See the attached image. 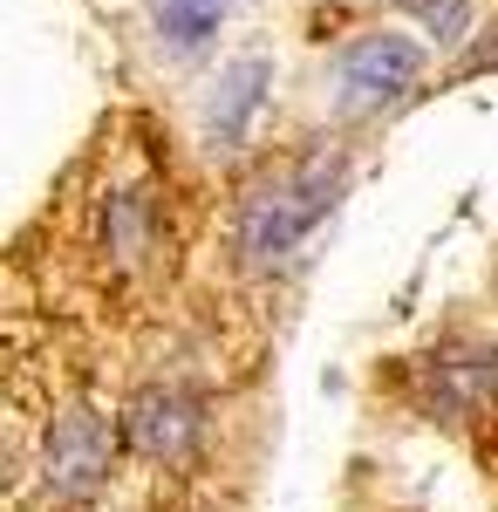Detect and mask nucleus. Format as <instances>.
Listing matches in <instances>:
<instances>
[{"mask_svg": "<svg viewBox=\"0 0 498 512\" xmlns=\"http://www.w3.org/2000/svg\"><path fill=\"white\" fill-rule=\"evenodd\" d=\"M267 89H273V62L267 55H239V62H226L219 82H212V96H205V144H212V151H232V144L246 137V123L260 117Z\"/></svg>", "mask_w": 498, "mask_h": 512, "instance_id": "nucleus-4", "label": "nucleus"}, {"mask_svg": "<svg viewBox=\"0 0 498 512\" xmlns=\"http://www.w3.org/2000/svg\"><path fill=\"white\" fill-rule=\"evenodd\" d=\"M417 76H423V41L417 35H396V28L355 35L328 62V110L335 117H369V110H383L389 96H403Z\"/></svg>", "mask_w": 498, "mask_h": 512, "instance_id": "nucleus-2", "label": "nucleus"}, {"mask_svg": "<svg viewBox=\"0 0 498 512\" xmlns=\"http://www.w3.org/2000/svg\"><path fill=\"white\" fill-rule=\"evenodd\" d=\"M226 7L232 0H151V21L171 48H205L212 28L226 21Z\"/></svg>", "mask_w": 498, "mask_h": 512, "instance_id": "nucleus-6", "label": "nucleus"}, {"mask_svg": "<svg viewBox=\"0 0 498 512\" xmlns=\"http://www.w3.org/2000/svg\"><path fill=\"white\" fill-rule=\"evenodd\" d=\"M335 192H342V164L328 158H307L294 164V171H280V178H260L253 192L239 198V253L253 260V267H267V260H280L294 239L335 205Z\"/></svg>", "mask_w": 498, "mask_h": 512, "instance_id": "nucleus-1", "label": "nucleus"}, {"mask_svg": "<svg viewBox=\"0 0 498 512\" xmlns=\"http://www.w3.org/2000/svg\"><path fill=\"white\" fill-rule=\"evenodd\" d=\"M123 431H130V444H137L144 458H178V451L198 437V410L178 390H144L137 403H130Z\"/></svg>", "mask_w": 498, "mask_h": 512, "instance_id": "nucleus-5", "label": "nucleus"}, {"mask_svg": "<svg viewBox=\"0 0 498 512\" xmlns=\"http://www.w3.org/2000/svg\"><path fill=\"white\" fill-rule=\"evenodd\" d=\"M103 478H110V424H103L96 410L55 417V431H48V485H55L62 499H82V492H96Z\"/></svg>", "mask_w": 498, "mask_h": 512, "instance_id": "nucleus-3", "label": "nucleus"}, {"mask_svg": "<svg viewBox=\"0 0 498 512\" xmlns=\"http://www.w3.org/2000/svg\"><path fill=\"white\" fill-rule=\"evenodd\" d=\"M423 21L437 28V41H458L464 21H471V7H464V0H423Z\"/></svg>", "mask_w": 498, "mask_h": 512, "instance_id": "nucleus-7", "label": "nucleus"}]
</instances>
